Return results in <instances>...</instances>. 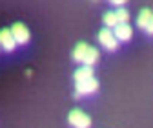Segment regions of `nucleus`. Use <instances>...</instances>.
Returning <instances> with one entry per match:
<instances>
[{"mask_svg":"<svg viewBox=\"0 0 153 128\" xmlns=\"http://www.w3.org/2000/svg\"><path fill=\"white\" fill-rule=\"evenodd\" d=\"M68 123L73 128H89L91 126V119L86 112L82 110H71L69 115H68Z\"/></svg>","mask_w":153,"mask_h":128,"instance_id":"f257e3e1","label":"nucleus"},{"mask_svg":"<svg viewBox=\"0 0 153 128\" xmlns=\"http://www.w3.org/2000/svg\"><path fill=\"white\" fill-rule=\"evenodd\" d=\"M99 42H100V46H104V49H109V51H115V49H117V46H119V39L115 37L113 29H109V28L100 29V33H99Z\"/></svg>","mask_w":153,"mask_h":128,"instance_id":"f03ea898","label":"nucleus"},{"mask_svg":"<svg viewBox=\"0 0 153 128\" xmlns=\"http://www.w3.org/2000/svg\"><path fill=\"white\" fill-rule=\"evenodd\" d=\"M99 90V81L97 79H84V81H79L75 86V91L79 95H86V94H95Z\"/></svg>","mask_w":153,"mask_h":128,"instance_id":"7ed1b4c3","label":"nucleus"},{"mask_svg":"<svg viewBox=\"0 0 153 128\" xmlns=\"http://www.w3.org/2000/svg\"><path fill=\"white\" fill-rule=\"evenodd\" d=\"M11 31L15 35V40L16 44H27L29 42V29L22 24V22H15L11 26Z\"/></svg>","mask_w":153,"mask_h":128,"instance_id":"20e7f679","label":"nucleus"},{"mask_svg":"<svg viewBox=\"0 0 153 128\" xmlns=\"http://www.w3.org/2000/svg\"><path fill=\"white\" fill-rule=\"evenodd\" d=\"M16 46V40H15V35L9 29H0V48L6 49V51H13Z\"/></svg>","mask_w":153,"mask_h":128,"instance_id":"39448f33","label":"nucleus"},{"mask_svg":"<svg viewBox=\"0 0 153 128\" xmlns=\"http://www.w3.org/2000/svg\"><path fill=\"white\" fill-rule=\"evenodd\" d=\"M113 33H115V37L119 39V42H126V40H129V39H131V35H133L131 26H129V24H120V22L113 28Z\"/></svg>","mask_w":153,"mask_h":128,"instance_id":"423d86ee","label":"nucleus"},{"mask_svg":"<svg viewBox=\"0 0 153 128\" xmlns=\"http://www.w3.org/2000/svg\"><path fill=\"white\" fill-rule=\"evenodd\" d=\"M88 49H89V46L86 44V42H79L75 46V49H73V53H71V57H73V61L75 62H84V59H86V53H88Z\"/></svg>","mask_w":153,"mask_h":128,"instance_id":"0eeeda50","label":"nucleus"},{"mask_svg":"<svg viewBox=\"0 0 153 128\" xmlns=\"http://www.w3.org/2000/svg\"><path fill=\"white\" fill-rule=\"evenodd\" d=\"M91 77H93V68L91 66H80L79 70H75V73H73L75 82L84 81V79H91Z\"/></svg>","mask_w":153,"mask_h":128,"instance_id":"6e6552de","label":"nucleus"},{"mask_svg":"<svg viewBox=\"0 0 153 128\" xmlns=\"http://www.w3.org/2000/svg\"><path fill=\"white\" fill-rule=\"evenodd\" d=\"M151 16H153L151 9L144 7V9L139 13V16H137V26H139L140 29H146V28H148V24H149V20H151Z\"/></svg>","mask_w":153,"mask_h":128,"instance_id":"1a4fd4ad","label":"nucleus"},{"mask_svg":"<svg viewBox=\"0 0 153 128\" xmlns=\"http://www.w3.org/2000/svg\"><path fill=\"white\" fill-rule=\"evenodd\" d=\"M97 61H99V49L89 46V49H88V53H86V59H84L82 64H84V66H93V64H97Z\"/></svg>","mask_w":153,"mask_h":128,"instance_id":"9d476101","label":"nucleus"},{"mask_svg":"<svg viewBox=\"0 0 153 128\" xmlns=\"http://www.w3.org/2000/svg\"><path fill=\"white\" fill-rule=\"evenodd\" d=\"M102 22H104V26H106V28L113 29L115 26L119 24V18H117V13H115V11H108V13H104V18H102Z\"/></svg>","mask_w":153,"mask_h":128,"instance_id":"9b49d317","label":"nucleus"},{"mask_svg":"<svg viewBox=\"0 0 153 128\" xmlns=\"http://www.w3.org/2000/svg\"><path fill=\"white\" fill-rule=\"evenodd\" d=\"M115 13H117V18H119V22H120V24H128V20H129V11H128V9L119 7Z\"/></svg>","mask_w":153,"mask_h":128,"instance_id":"f8f14e48","label":"nucleus"},{"mask_svg":"<svg viewBox=\"0 0 153 128\" xmlns=\"http://www.w3.org/2000/svg\"><path fill=\"white\" fill-rule=\"evenodd\" d=\"M146 33H148V35H153V16H151V20H149V24H148V28H146Z\"/></svg>","mask_w":153,"mask_h":128,"instance_id":"ddd939ff","label":"nucleus"},{"mask_svg":"<svg viewBox=\"0 0 153 128\" xmlns=\"http://www.w3.org/2000/svg\"><path fill=\"white\" fill-rule=\"evenodd\" d=\"M109 2H111L113 6H124V4L128 2V0H109Z\"/></svg>","mask_w":153,"mask_h":128,"instance_id":"4468645a","label":"nucleus"}]
</instances>
